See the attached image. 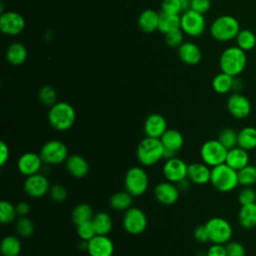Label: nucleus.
<instances>
[{
	"instance_id": "obj_1",
	"label": "nucleus",
	"mask_w": 256,
	"mask_h": 256,
	"mask_svg": "<svg viewBox=\"0 0 256 256\" xmlns=\"http://www.w3.org/2000/svg\"><path fill=\"white\" fill-rule=\"evenodd\" d=\"M48 122L57 131H67L75 123L76 112L74 107L67 102H56L49 108Z\"/></svg>"
},
{
	"instance_id": "obj_2",
	"label": "nucleus",
	"mask_w": 256,
	"mask_h": 256,
	"mask_svg": "<svg viewBox=\"0 0 256 256\" xmlns=\"http://www.w3.org/2000/svg\"><path fill=\"white\" fill-rule=\"evenodd\" d=\"M163 153L164 147L158 138L146 136L139 142L136 148V156L139 163L146 167L153 166L163 159Z\"/></svg>"
},
{
	"instance_id": "obj_3",
	"label": "nucleus",
	"mask_w": 256,
	"mask_h": 256,
	"mask_svg": "<svg viewBox=\"0 0 256 256\" xmlns=\"http://www.w3.org/2000/svg\"><path fill=\"white\" fill-rule=\"evenodd\" d=\"M246 62L245 51L238 46H231L222 52L219 59V66L221 72L235 77L244 70Z\"/></svg>"
},
{
	"instance_id": "obj_4",
	"label": "nucleus",
	"mask_w": 256,
	"mask_h": 256,
	"mask_svg": "<svg viewBox=\"0 0 256 256\" xmlns=\"http://www.w3.org/2000/svg\"><path fill=\"white\" fill-rule=\"evenodd\" d=\"M210 183L220 192H230L239 185L237 171L226 163L212 167Z\"/></svg>"
},
{
	"instance_id": "obj_5",
	"label": "nucleus",
	"mask_w": 256,
	"mask_h": 256,
	"mask_svg": "<svg viewBox=\"0 0 256 256\" xmlns=\"http://www.w3.org/2000/svg\"><path fill=\"white\" fill-rule=\"evenodd\" d=\"M239 31V22L231 15L219 16L213 21L210 27L212 37L220 42H226L236 38Z\"/></svg>"
},
{
	"instance_id": "obj_6",
	"label": "nucleus",
	"mask_w": 256,
	"mask_h": 256,
	"mask_svg": "<svg viewBox=\"0 0 256 256\" xmlns=\"http://www.w3.org/2000/svg\"><path fill=\"white\" fill-rule=\"evenodd\" d=\"M149 186V177L145 169L141 166L129 168L124 177V187L133 197L143 195Z\"/></svg>"
},
{
	"instance_id": "obj_7",
	"label": "nucleus",
	"mask_w": 256,
	"mask_h": 256,
	"mask_svg": "<svg viewBox=\"0 0 256 256\" xmlns=\"http://www.w3.org/2000/svg\"><path fill=\"white\" fill-rule=\"evenodd\" d=\"M39 155L46 165H59L65 163L69 156L66 144L57 139H52L44 143L40 148Z\"/></svg>"
},
{
	"instance_id": "obj_8",
	"label": "nucleus",
	"mask_w": 256,
	"mask_h": 256,
	"mask_svg": "<svg viewBox=\"0 0 256 256\" xmlns=\"http://www.w3.org/2000/svg\"><path fill=\"white\" fill-rule=\"evenodd\" d=\"M209 241L216 244H227L233 234L231 224L222 217H212L205 223Z\"/></svg>"
},
{
	"instance_id": "obj_9",
	"label": "nucleus",
	"mask_w": 256,
	"mask_h": 256,
	"mask_svg": "<svg viewBox=\"0 0 256 256\" xmlns=\"http://www.w3.org/2000/svg\"><path fill=\"white\" fill-rule=\"evenodd\" d=\"M228 150L218 139H211L204 142L200 148V157L203 163L209 167H215L225 163Z\"/></svg>"
},
{
	"instance_id": "obj_10",
	"label": "nucleus",
	"mask_w": 256,
	"mask_h": 256,
	"mask_svg": "<svg viewBox=\"0 0 256 256\" xmlns=\"http://www.w3.org/2000/svg\"><path fill=\"white\" fill-rule=\"evenodd\" d=\"M147 216L139 207H130L123 215V228L131 235H139L143 233L147 227Z\"/></svg>"
},
{
	"instance_id": "obj_11",
	"label": "nucleus",
	"mask_w": 256,
	"mask_h": 256,
	"mask_svg": "<svg viewBox=\"0 0 256 256\" xmlns=\"http://www.w3.org/2000/svg\"><path fill=\"white\" fill-rule=\"evenodd\" d=\"M205 18L203 14H200L191 9L183 12L181 15V24L180 28L191 37H198L203 34L205 31Z\"/></svg>"
},
{
	"instance_id": "obj_12",
	"label": "nucleus",
	"mask_w": 256,
	"mask_h": 256,
	"mask_svg": "<svg viewBox=\"0 0 256 256\" xmlns=\"http://www.w3.org/2000/svg\"><path fill=\"white\" fill-rule=\"evenodd\" d=\"M50 182L48 178L42 173L26 177L23 183V190L27 196L33 199H39L49 193Z\"/></svg>"
},
{
	"instance_id": "obj_13",
	"label": "nucleus",
	"mask_w": 256,
	"mask_h": 256,
	"mask_svg": "<svg viewBox=\"0 0 256 256\" xmlns=\"http://www.w3.org/2000/svg\"><path fill=\"white\" fill-rule=\"evenodd\" d=\"M25 28L24 17L15 11H7L0 16V30L3 34L15 36Z\"/></svg>"
},
{
	"instance_id": "obj_14",
	"label": "nucleus",
	"mask_w": 256,
	"mask_h": 256,
	"mask_svg": "<svg viewBox=\"0 0 256 256\" xmlns=\"http://www.w3.org/2000/svg\"><path fill=\"white\" fill-rule=\"evenodd\" d=\"M188 165L177 156L165 161L163 165V175L167 181L177 184L181 180L187 178Z\"/></svg>"
},
{
	"instance_id": "obj_15",
	"label": "nucleus",
	"mask_w": 256,
	"mask_h": 256,
	"mask_svg": "<svg viewBox=\"0 0 256 256\" xmlns=\"http://www.w3.org/2000/svg\"><path fill=\"white\" fill-rule=\"evenodd\" d=\"M180 190L175 183L170 181H163L158 183L154 188L155 199L163 205L171 206L179 199Z\"/></svg>"
},
{
	"instance_id": "obj_16",
	"label": "nucleus",
	"mask_w": 256,
	"mask_h": 256,
	"mask_svg": "<svg viewBox=\"0 0 256 256\" xmlns=\"http://www.w3.org/2000/svg\"><path fill=\"white\" fill-rule=\"evenodd\" d=\"M43 164L44 163L39 154L34 152H25L18 158L17 169L21 175L28 177L39 173Z\"/></svg>"
},
{
	"instance_id": "obj_17",
	"label": "nucleus",
	"mask_w": 256,
	"mask_h": 256,
	"mask_svg": "<svg viewBox=\"0 0 256 256\" xmlns=\"http://www.w3.org/2000/svg\"><path fill=\"white\" fill-rule=\"evenodd\" d=\"M227 109L234 118L244 119L251 112V104L246 96L235 92L227 99Z\"/></svg>"
},
{
	"instance_id": "obj_18",
	"label": "nucleus",
	"mask_w": 256,
	"mask_h": 256,
	"mask_svg": "<svg viewBox=\"0 0 256 256\" xmlns=\"http://www.w3.org/2000/svg\"><path fill=\"white\" fill-rule=\"evenodd\" d=\"M89 256H113L114 243L107 235H96L88 241Z\"/></svg>"
},
{
	"instance_id": "obj_19",
	"label": "nucleus",
	"mask_w": 256,
	"mask_h": 256,
	"mask_svg": "<svg viewBox=\"0 0 256 256\" xmlns=\"http://www.w3.org/2000/svg\"><path fill=\"white\" fill-rule=\"evenodd\" d=\"M167 129L166 119L159 113L148 115L143 124V130L147 137L160 139Z\"/></svg>"
},
{
	"instance_id": "obj_20",
	"label": "nucleus",
	"mask_w": 256,
	"mask_h": 256,
	"mask_svg": "<svg viewBox=\"0 0 256 256\" xmlns=\"http://www.w3.org/2000/svg\"><path fill=\"white\" fill-rule=\"evenodd\" d=\"M65 168L69 175L75 178H83L89 172V163L79 154L69 155L65 161Z\"/></svg>"
},
{
	"instance_id": "obj_21",
	"label": "nucleus",
	"mask_w": 256,
	"mask_h": 256,
	"mask_svg": "<svg viewBox=\"0 0 256 256\" xmlns=\"http://www.w3.org/2000/svg\"><path fill=\"white\" fill-rule=\"evenodd\" d=\"M188 179L191 183L197 185H204L210 182L211 167L203 162H194L188 165Z\"/></svg>"
},
{
	"instance_id": "obj_22",
	"label": "nucleus",
	"mask_w": 256,
	"mask_h": 256,
	"mask_svg": "<svg viewBox=\"0 0 256 256\" xmlns=\"http://www.w3.org/2000/svg\"><path fill=\"white\" fill-rule=\"evenodd\" d=\"M178 55L180 60L187 65H196L202 58L200 48L193 42H183L178 47Z\"/></svg>"
},
{
	"instance_id": "obj_23",
	"label": "nucleus",
	"mask_w": 256,
	"mask_h": 256,
	"mask_svg": "<svg viewBox=\"0 0 256 256\" xmlns=\"http://www.w3.org/2000/svg\"><path fill=\"white\" fill-rule=\"evenodd\" d=\"M225 163L234 170L239 171L240 169L244 168L249 164L248 151L239 146L229 149L227 152Z\"/></svg>"
},
{
	"instance_id": "obj_24",
	"label": "nucleus",
	"mask_w": 256,
	"mask_h": 256,
	"mask_svg": "<svg viewBox=\"0 0 256 256\" xmlns=\"http://www.w3.org/2000/svg\"><path fill=\"white\" fill-rule=\"evenodd\" d=\"M164 149L177 152L184 145V137L182 133L176 129H167L160 138Z\"/></svg>"
},
{
	"instance_id": "obj_25",
	"label": "nucleus",
	"mask_w": 256,
	"mask_h": 256,
	"mask_svg": "<svg viewBox=\"0 0 256 256\" xmlns=\"http://www.w3.org/2000/svg\"><path fill=\"white\" fill-rule=\"evenodd\" d=\"M159 13L152 9L144 10L138 18V26L144 33H152L158 30Z\"/></svg>"
},
{
	"instance_id": "obj_26",
	"label": "nucleus",
	"mask_w": 256,
	"mask_h": 256,
	"mask_svg": "<svg viewBox=\"0 0 256 256\" xmlns=\"http://www.w3.org/2000/svg\"><path fill=\"white\" fill-rule=\"evenodd\" d=\"M238 222L244 229H253L256 227V202L241 205L238 212Z\"/></svg>"
},
{
	"instance_id": "obj_27",
	"label": "nucleus",
	"mask_w": 256,
	"mask_h": 256,
	"mask_svg": "<svg viewBox=\"0 0 256 256\" xmlns=\"http://www.w3.org/2000/svg\"><path fill=\"white\" fill-rule=\"evenodd\" d=\"M28 56V52L26 47L19 42H14L9 45L6 51V59L13 66L22 65Z\"/></svg>"
},
{
	"instance_id": "obj_28",
	"label": "nucleus",
	"mask_w": 256,
	"mask_h": 256,
	"mask_svg": "<svg viewBox=\"0 0 256 256\" xmlns=\"http://www.w3.org/2000/svg\"><path fill=\"white\" fill-rule=\"evenodd\" d=\"M22 250V243L18 236L7 235L0 244V252L2 256H19Z\"/></svg>"
},
{
	"instance_id": "obj_29",
	"label": "nucleus",
	"mask_w": 256,
	"mask_h": 256,
	"mask_svg": "<svg viewBox=\"0 0 256 256\" xmlns=\"http://www.w3.org/2000/svg\"><path fill=\"white\" fill-rule=\"evenodd\" d=\"M92 223L97 235H108L113 227V221L111 216L107 212H98L94 214Z\"/></svg>"
},
{
	"instance_id": "obj_30",
	"label": "nucleus",
	"mask_w": 256,
	"mask_h": 256,
	"mask_svg": "<svg viewBox=\"0 0 256 256\" xmlns=\"http://www.w3.org/2000/svg\"><path fill=\"white\" fill-rule=\"evenodd\" d=\"M237 146L250 151L256 148V128L247 126L238 131Z\"/></svg>"
},
{
	"instance_id": "obj_31",
	"label": "nucleus",
	"mask_w": 256,
	"mask_h": 256,
	"mask_svg": "<svg viewBox=\"0 0 256 256\" xmlns=\"http://www.w3.org/2000/svg\"><path fill=\"white\" fill-rule=\"evenodd\" d=\"M133 196L125 191H119L114 193L109 199V205L116 211H126L132 206Z\"/></svg>"
},
{
	"instance_id": "obj_32",
	"label": "nucleus",
	"mask_w": 256,
	"mask_h": 256,
	"mask_svg": "<svg viewBox=\"0 0 256 256\" xmlns=\"http://www.w3.org/2000/svg\"><path fill=\"white\" fill-rule=\"evenodd\" d=\"M181 24V16L180 15H173L160 12L159 13V24L158 30L162 32L164 35L168 32L173 30L179 29Z\"/></svg>"
},
{
	"instance_id": "obj_33",
	"label": "nucleus",
	"mask_w": 256,
	"mask_h": 256,
	"mask_svg": "<svg viewBox=\"0 0 256 256\" xmlns=\"http://www.w3.org/2000/svg\"><path fill=\"white\" fill-rule=\"evenodd\" d=\"M94 216L93 209L88 203L77 204L71 212V220L75 225L91 221Z\"/></svg>"
},
{
	"instance_id": "obj_34",
	"label": "nucleus",
	"mask_w": 256,
	"mask_h": 256,
	"mask_svg": "<svg viewBox=\"0 0 256 256\" xmlns=\"http://www.w3.org/2000/svg\"><path fill=\"white\" fill-rule=\"evenodd\" d=\"M234 77L226 74L224 72H220L217 74L212 80V88L218 94H226L232 90Z\"/></svg>"
},
{
	"instance_id": "obj_35",
	"label": "nucleus",
	"mask_w": 256,
	"mask_h": 256,
	"mask_svg": "<svg viewBox=\"0 0 256 256\" xmlns=\"http://www.w3.org/2000/svg\"><path fill=\"white\" fill-rule=\"evenodd\" d=\"M18 214L16 211V205L8 200H2L0 202V221L2 224H11L16 221Z\"/></svg>"
},
{
	"instance_id": "obj_36",
	"label": "nucleus",
	"mask_w": 256,
	"mask_h": 256,
	"mask_svg": "<svg viewBox=\"0 0 256 256\" xmlns=\"http://www.w3.org/2000/svg\"><path fill=\"white\" fill-rule=\"evenodd\" d=\"M15 224V231L16 234L19 237L22 238H28L33 235L34 233V223L33 221L27 217V216H19L16 221L14 222Z\"/></svg>"
},
{
	"instance_id": "obj_37",
	"label": "nucleus",
	"mask_w": 256,
	"mask_h": 256,
	"mask_svg": "<svg viewBox=\"0 0 256 256\" xmlns=\"http://www.w3.org/2000/svg\"><path fill=\"white\" fill-rule=\"evenodd\" d=\"M236 42L240 49L243 51H249L252 50L256 45V36L252 31L248 29H242L236 36Z\"/></svg>"
},
{
	"instance_id": "obj_38",
	"label": "nucleus",
	"mask_w": 256,
	"mask_h": 256,
	"mask_svg": "<svg viewBox=\"0 0 256 256\" xmlns=\"http://www.w3.org/2000/svg\"><path fill=\"white\" fill-rule=\"evenodd\" d=\"M239 185L249 187L256 183V166L248 164L244 168L237 171Z\"/></svg>"
},
{
	"instance_id": "obj_39",
	"label": "nucleus",
	"mask_w": 256,
	"mask_h": 256,
	"mask_svg": "<svg viewBox=\"0 0 256 256\" xmlns=\"http://www.w3.org/2000/svg\"><path fill=\"white\" fill-rule=\"evenodd\" d=\"M219 142L227 149H232L237 146L238 141V132L233 128H224L220 131L218 135Z\"/></svg>"
},
{
	"instance_id": "obj_40",
	"label": "nucleus",
	"mask_w": 256,
	"mask_h": 256,
	"mask_svg": "<svg viewBox=\"0 0 256 256\" xmlns=\"http://www.w3.org/2000/svg\"><path fill=\"white\" fill-rule=\"evenodd\" d=\"M38 99L44 106L50 108L57 102V92L52 86L44 85L38 91Z\"/></svg>"
},
{
	"instance_id": "obj_41",
	"label": "nucleus",
	"mask_w": 256,
	"mask_h": 256,
	"mask_svg": "<svg viewBox=\"0 0 256 256\" xmlns=\"http://www.w3.org/2000/svg\"><path fill=\"white\" fill-rule=\"evenodd\" d=\"M76 233L82 241H87V242L97 235L95 228L93 226L92 220L76 225Z\"/></svg>"
},
{
	"instance_id": "obj_42",
	"label": "nucleus",
	"mask_w": 256,
	"mask_h": 256,
	"mask_svg": "<svg viewBox=\"0 0 256 256\" xmlns=\"http://www.w3.org/2000/svg\"><path fill=\"white\" fill-rule=\"evenodd\" d=\"M184 32L181 28L173 30L165 34V42L171 48H178L183 43Z\"/></svg>"
},
{
	"instance_id": "obj_43",
	"label": "nucleus",
	"mask_w": 256,
	"mask_h": 256,
	"mask_svg": "<svg viewBox=\"0 0 256 256\" xmlns=\"http://www.w3.org/2000/svg\"><path fill=\"white\" fill-rule=\"evenodd\" d=\"M67 195H68V193H67L66 188L61 184H54L50 187L49 196L54 202L60 203V202L65 201L67 198Z\"/></svg>"
},
{
	"instance_id": "obj_44",
	"label": "nucleus",
	"mask_w": 256,
	"mask_h": 256,
	"mask_svg": "<svg viewBox=\"0 0 256 256\" xmlns=\"http://www.w3.org/2000/svg\"><path fill=\"white\" fill-rule=\"evenodd\" d=\"M238 201L241 205L251 204L256 202V192L250 187H244L238 194Z\"/></svg>"
},
{
	"instance_id": "obj_45",
	"label": "nucleus",
	"mask_w": 256,
	"mask_h": 256,
	"mask_svg": "<svg viewBox=\"0 0 256 256\" xmlns=\"http://www.w3.org/2000/svg\"><path fill=\"white\" fill-rule=\"evenodd\" d=\"M161 12L173 15H179L182 12L179 0H163L161 4Z\"/></svg>"
},
{
	"instance_id": "obj_46",
	"label": "nucleus",
	"mask_w": 256,
	"mask_h": 256,
	"mask_svg": "<svg viewBox=\"0 0 256 256\" xmlns=\"http://www.w3.org/2000/svg\"><path fill=\"white\" fill-rule=\"evenodd\" d=\"M225 247L227 256H245V248L240 242L229 241Z\"/></svg>"
},
{
	"instance_id": "obj_47",
	"label": "nucleus",
	"mask_w": 256,
	"mask_h": 256,
	"mask_svg": "<svg viewBox=\"0 0 256 256\" xmlns=\"http://www.w3.org/2000/svg\"><path fill=\"white\" fill-rule=\"evenodd\" d=\"M211 7L210 0H192L190 9L200 14H204L209 11Z\"/></svg>"
},
{
	"instance_id": "obj_48",
	"label": "nucleus",
	"mask_w": 256,
	"mask_h": 256,
	"mask_svg": "<svg viewBox=\"0 0 256 256\" xmlns=\"http://www.w3.org/2000/svg\"><path fill=\"white\" fill-rule=\"evenodd\" d=\"M193 236H194L195 240L200 242V243L208 242L209 241V235H208V232H207L205 224L197 226L194 229V231H193Z\"/></svg>"
},
{
	"instance_id": "obj_49",
	"label": "nucleus",
	"mask_w": 256,
	"mask_h": 256,
	"mask_svg": "<svg viewBox=\"0 0 256 256\" xmlns=\"http://www.w3.org/2000/svg\"><path fill=\"white\" fill-rule=\"evenodd\" d=\"M206 256H227L225 245L213 243L211 246H209Z\"/></svg>"
},
{
	"instance_id": "obj_50",
	"label": "nucleus",
	"mask_w": 256,
	"mask_h": 256,
	"mask_svg": "<svg viewBox=\"0 0 256 256\" xmlns=\"http://www.w3.org/2000/svg\"><path fill=\"white\" fill-rule=\"evenodd\" d=\"M9 156H10V151H9L8 145L4 141H1L0 142V165L1 166L6 164V162L9 160Z\"/></svg>"
},
{
	"instance_id": "obj_51",
	"label": "nucleus",
	"mask_w": 256,
	"mask_h": 256,
	"mask_svg": "<svg viewBox=\"0 0 256 256\" xmlns=\"http://www.w3.org/2000/svg\"><path fill=\"white\" fill-rule=\"evenodd\" d=\"M31 210V207L28 202L26 201H20L16 204V211L19 216H27Z\"/></svg>"
},
{
	"instance_id": "obj_52",
	"label": "nucleus",
	"mask_w": 256,
	"mask_h": 256,
	"mask_svg": "<svg viewBox=\"0 0 256 256\" xmlns=\"http://www.w3.org/2000/svg\"><path fill=\"white\" fill-rule=\"evenodd\" d=\"M190 183H191V181H190V180L188 179V177H187V178L181 180L180 182H178L176 185H177V187L179 188V190L181 191V190H187V189L189 188Z\"/></svg>"
},
{
	"instance_id": "obj_53",
	"label": "nucleus",
	"mask_w": 256,
	"mask_h": 256,
	"mask_svg": "<svg viewBox=\"0 0 256 256\" xmlns=\"http://www.w3.org/2000/svg\"><path fill=\"white\" fill-rule=\"evenodd\" d=\"M191 1H192V0H179L180 5H181L182 12H185V11H187V10H189V9H190Z\"/></svg>"
}]
</instances>
